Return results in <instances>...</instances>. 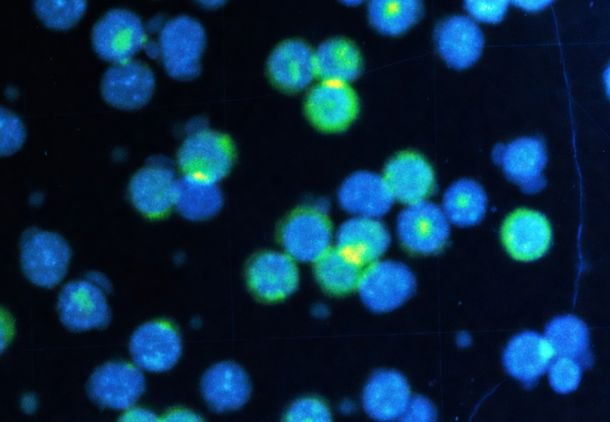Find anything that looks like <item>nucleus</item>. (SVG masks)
<instances>
[{
  "label": "nucleus",
  "mask_w": 610,
  "mask_h": 422,
  "mask_svg": "<svg viewBox=\"0 0 610 422\" xmlns=\"http://www.w3.org/2000/svg\"><path fill=\"white\" fill-rule=\"evenodd\" d=\"M20 246L22 269L32 283L52 288L64 278L71 251L60 235L31 228L23 234Z\"/></svg>",
  "instance_id": "obj_1"
},
{
  "label": "nucleus",
  "mask_w": 610,
  "mask_h": 422,
  "mask_svg": "<svg viewBox=\"0 0 610 422\" xmlns=\"http://www.w3.org/2000/svg\"><path fill=\"white\" fill-rule=\"evenodd\" d=\"M206 37L197 20L181 15L169 20L160 36V49L167 73L176 79H192L200 72Z\"/></svg>",
  "instance_id": "obj_2"
},
{
  "label": "nucleus",
  "mask_w": 610,
  "mask_h": 422,
  "mask_svg": "<svg viewBox=\"0 0 610 422\" xmlns=\"http://www.w3.org/2000/svg\"><path fill=\"white\" fill-rule=\"evenodd\" d=\"M233 159L234 147L230 138L212 130L190 135L178 152V164L184 175L209 183L225 177Z\"/></svg>",
  "instance_id": "obj_3"
},
{
  "label": "nucleus",
  "mask_w": 610,
  "mask_h": 422,
  "mask_svg": "<svg viewBox=\"0 0 610 422\" xmlns=\"http://www.w3.org/2000/svg\"><path fill=\"white\" fill-rule=\"evenodd\" d=\"M416 288L413 273L403 264L381 261L371 265L358 283L362 301L375 312H388L401 306Z\"/></svg>",
  "instance_id": "obj_4"
},
{
  "label": "nucleus",
  "mask_w": 610,
  "mask_h": 422,
  "mask_svg": "<svg viewBox=\"0 0 610 422\" xmlns=\"http://www.w3.org/2000/svg\"><path fill=\"white\" fill-rule=\"evenodd\" d=\"M145 32L140 18L131 11L114 9L96 23L92 42L97 54L117 63L129 61L143 46Z\"/></svg>",
  "instance_id": "obj_5"
},
{
  "label": "nucleus",
  "mask_w": 610,
  "mask_h": 422,
  "mask_svg": "<svg viewBox=\"0 0 610 422\" xmlns=\"http://www.w3.org/2000/svg\"><path fill=\"white\" fill-rule=\"evenodd\" d=\"M449 225L441 209L428 201H418L398 218V234L409 250L430 254L441 250L449 238Z\"/></svg>",
  "instance_id": "obj_6"
},
{
  "label": "nucleus",
  "mask_w": 610,
  "mask_h": 422,
  "mask_svg": "<svg viewBox=\"0 0 610 422\" xmlns=\"http://www.w3.org/2000/svg\"><path fill=\"white\" fill-rule=\"evenodd\" d=\"M505 175L518 184L523 192L534 194L541 191L546 181L543 169L547 155L542 140L535 137H522L507 145H498L493 151Z\"/></svg>",
  "instance_id": "obj_7"
},
{
  "label": "nucleus",
  "mask_w": 610,
  "mask_h": 422,
  "mask_svg": "<svg viewBox=\"0 0 610 422\" xmlns=\"http://www.w3.org/2000/svg\"><path fill=\"white\" fill-rule=\"evenodd\" d=\"M89 396L99 405L117 410L131 407L145 390V378L125 362H109L91 375Z\"/></svg>",
  "instance_id": "obj_8"
},
{
  "label": "nucleus",
  "mask_w": 610,
  "mask_h": 422,
  "mask_svg": "<svg viewBox=\"0 0 610 422\" xmlns=\"http://www.w3.org/2000/svg\"><path fill=\"white\" fill-rule=\"evenodd\" d=\"M358 106V98L351 87L343 82L326 81L309 93L306 113L317 128L337 132L355 120Z\"/></svg>",
  "instance_id": "obj_9"
},
{
  "label": "nucleus",
  "mask_w": 610,
  "mask_h": 422,
  "mask_svg": "<svg viewBox=\"0 0 610 422\" xmlns=\"http://www.w3.org/2000/svg\"><path fill=\"white\" fill-rule=\"evenodd\" d=\"M62 323L73 331L102 328L110 321V309L99 287L86 280L65 285L59 295Z\"/></svg>",
  "instance_id": "obj_10"
},
{
  "label": "nucleus",
  "mask_w": 610,
  "mask_h": 422,
  "mask_svg": "<svg viewBox=\"0 0 610 422\" xmlns=\"http://www.w3.org/2000/svg\"><path fill=\"white\" fill-rule=\"evenodd\" d=\"M155 87L154 74L145 64L129 60L111 66L101 83L103 98L112 106L125 110L143 107Z\"/></svg>",
  "instance_id": "obj_11"
},
{
  "label": "nucleus",
  "mask_w": 610,
  "mask_h": 422,
  "mask_svg": "<svg viewBox=\"0 0 610 422\" xmlns=\"http://www.w3.org/2000/svg\"><path fill=\"white\" fill-rule=\"evenodd\" d=\"M182 342L178 332L168 323L151 321L141 325L130 340L134 362L151 372L171 369L179 360Z\"/></svg>",
  "instance_id": "obj_12"
},
{
  "label": "nucleus",
  "mask_w": 610,
  "mask_h": 422,
  "mask_svg": "<svg viewBox=\"0 0 610 422\" xmlns=\"http://www.w3.org/2000/svg\"><path fill=\"white\" fill-rule=\"evenodd\" d=\"M502 241L509 254L520 261L542 257L551 243V228L546 217L534 210L512 213L501 230Z\"/></svg>",
  "instance_id": "obj_13"
},
{
  "label": "nucleus",
  "mask_w": 610,
  "mask_h": 422,
  "mask_svg": "<svg viewBox=\"0 0 610 422\" xmlns=\"http://www.w3.org/2000/svg\"><path fill=\"white\" fill-rule=\"evenodd\" d=\"M331 227L327 217L315 210L300 211L282 229L288 253L300 261H317L329 247Z\"/></svg>",
  "instance_id": "obj_14"
},
{
  "label": "nucleus",
  "mask_w": 610,
  "mask_h": 422,
  "mask_svg": "<svg viewBox=\"0 0 610 422\" xmlns=\"http://www.w3.org/2000/svg\"><path fill=\"white\" fill-rule=\"evenodd\" d=\"M177 180L174 171L158 163L140 169L131 179L130 198L144 215L160 217L175 203Z\"/></svg>",
  "instance_id": "obj_15"
},
{
  "label": "nucleus",
  "mask_w": 610,
  "mask_h": 422,
  "mask_svg": "<svg viewBox=\"0 0 610 422\" xmlns=\"http://www.w3.org/2000/svg\"><path fill=\"white\" fill-rule=\"evenodd\" d=\"M435 39L442 57L456 69L473 65L484 45L481 30L465 16H452L441 22L436 29Z\"/></svg>",
  "instance_id": "obj_16"
},
{
  "label": "nucleus",
  "mask_w": 610,
  "mask_h": 422,
  "mask_svg": "<svg viewBox=\"0 0 610 422\" xmlns=\"http://www.w3.org/2000/svg\"><path fill=\"white\" fill-rule=\"evenodd\" d=\"M385 226L370 217H356L343 223L337 234V249L357 265L378 259L388 248Z\"/></svg>",
  "instance_id": "obj_17"
},
{
  "label": "nucleus",
  "mask_w": 610,
  "mask_h": 422,
  "mask_svg": "<svg viewBox=\"0 0 610 422\" xmlns=\"http://www.w3.org/2000/svg\"><path fill=\"white\" fill-rule=\"evenodd\" d=\"M248 282L257 296L276 301L294 292L298 285V271L294 262L286 255L266 252L251 262Z\"/></svg>",
  "instance_id": "obj_18"
},
{
  "label": "nucleus",
  "mask_w": 610,
  "mask_h": 422,
  "mask_svg": "<svg viewBox=\"0 0 610 422\" xmlns=\"http://www.w3.org/2000/svg\"><path fill=\"white\" fill-rule=\"evenodd\" d=\"M552 358V351L545 338L535 332L525 331L509 341L503 363L511 376L525 386L532 387L547 370Z\"/></svg>",
  "instance_id": "obj_19"
},
{
  "label": "nucleus",
  "mask_w": 610,
  "mask_h": 422,
  "mask_svg": "<svg viewBox=\"0 0 610 422\" xmlns=\"http://www.w3.org/2000/svg\"><path fill=\"white\" fill-rule=\"evenodd\" d=\"M393 195L381 176L359 171L341 185L338 199L344 209L363 217L384 215L393 204Z\"/></svg>",
  "instance_id": "obj_20"
},
{
  "label": "nucleus",
  "mask_w": 610,
  "mask_h": 422,
  "mask_svg": "<svg viewBox=\"0 0 610 422\" xmlns=\"http://www.w3.org/2000/svg\"><path fill=\"white\" fill-rule=\"evenodd\" d=\"M410 401L406 378L393 370L374 373L363 392V406L369 416L380 421L401 417Z\"/></svg>",
  "instance_id": "obj_21"
},
{
  "label": "nucleus",
  "mask_w": 610,
  "mask_h": 422,
  "mask_svg": "<svg viewBox=\"0 0 610 422\" xmlns=\"http://www.w3.org/2000/svg\"><path fill=\"white\" fill-rule=\"evenodd\" d=\"M384 179L393 197L412 204L423 200L431 192L434 174L423 157L404 152L387 163Z\"/></svg>",
  "instance_id": "obj_22"
},
{
  "label": "nucleus",
  "mask_w": 610,
  "mask_h": 422,
  "mask_svg": "<svg viewBox=\"0 0 610 422\" xmlns=\"http://www.w3.org/2000/svg\"><path fill=\"white\" fill-rule=\"evenodd\" d=\"M202 394L211 408L222 412L240 408L250 396V381L245 371L232 362H220L203 375Z\"/></svg>",
  "instance_id": "obj_23"
},
{
  "label": "nucleus",
  "mask_w": 610,
  "mask_h": 422,
  "mask_svg": "<svg viewBox=\"0 0 610 422\" xmlns=\"http://www.w3.org/2000/svg\"><path fill=\"white\" fill-rule=\"evenodd\" d=\"M268 70L279 87L300 90L312 81L316 73L314 54L302 41H285L270 56Z\"/></svg>",
  "instance_id": "obj_24"
},
{
  "label": "nucleus",
  "mask_w": 610,
  "mask_h": 422,
  "mask_svg": "<svg viewBox=\"0 0 610 422\" xmlns=\"http://www.w3.org/2000/svg\"><path fill=\"white\" fill-rule=\"evenodd\" d=\"M314 63L321 78L343 83L356 79L362 67L358 49L343 38H333L320 45L314 54Z\"/></svg>",
  "instance_id": "obj_25"
},
{
  "label": "nucleus",
  "mask_w": 610,
  "mask_h": 422,
  "mask_svg": "<svg viewBox=\"0 0 610 422\" xmlns=\"http://www.w3.org/2000/svg\"><path fill=\"white\" fill-rule=\"evenodd\" d=\"M554 357H568L579 363H588L589 331L586 324L572 315L551 320L544 332Z\"/></svg>",
  "instance_id": "obj_26"
},
{
  "label": "nucleus",
  "mask_w": 610,
  "mask_h": 422,
  "mask_svg": "<svg viewBox=\"0 0 610 422\" xmlns=\"http://www.w3.org/2000/svg\"><path fill=\"white\" fill-rule=\"evenodd\" d=\"M223 198L215 183L189 176L177 180L175 205L180 214L189 220H205L220 210Z\"/></svg>",
  "instance_id": "obj_27"
},
{
  "label": "nucleus",
  "mask_w": 610,
  "mask_h": 422,
  "mask_svg": "<svg viewBox=\"0 0 610 422\" xmlns=\"http://www.w3.org/2000/svg\"><path fill=\"white\" fill-rule=\"evenodd\" d=\"M487 197L483 188L475 181L461 179L445 192L443 209L447 218L459 226L478 224L486 212Z\"/></svg>",
  "instance_id": "obj_28"
},
{
  "label": "nucleus",
  "mask_w": 610,
  "mask_h": 422,
  "mask_svg": "<svg viewBox=\"0 0 610 422\" xmlns=\"http://www.w3.org/2000/svg\"><path fill=\"white\" fill-rule=\"evenodd\" d=\"M422 3L415 0L370 2L368 16L371 24L380 32L398 35L411 27L422 14Z\"/></svg>",
  "instance_id": "obj_29"
},
{
  "label": "nucleus",
  "mask_w": 610,
  "mask_h": 422,
  "mask_svg": "<svg viewBox=\"0 0 610 422\" xmlns=\"http://www.w3.org/2000/svg\"><path fill=\"white\" fill-rule=\"evenodd\" d=\"M315 274L329 292L344 294L358 286L360 266L346 258L338 249L327 250L318 260Z\"/></svg>",
  "instance_id": "obj_30"
},
{
  "label": "nucleus",
  "mask_w": 610,
  "mask_h": 422,
  "mask_svg": "<svg viewBox=\"0 0 610 422\" xmlns=\"http://www.w3.org/2000/svg\"><path fill=\"white\" fill-rule=\"evenodd\" d=\"M85 1H35L34 9L41 21L53 29H69L86 10Z\"/></svg>",
  "instance_id": "obj_31"
},
{
  "label": "nucleus",
  "mask_w": 610,
  "mask_h": 422,
  "mask_svg": "<svg viewBox=\"0 0 610 422\" xmlns=\"http://www.w3.org/2000/svg\"><path fill=\"white\" fill-rule=\"evenodd\" d=\"M549 382L558 393L574 391L582 377V366L578 361L568 357H555L549 366Z\"/></svg>",
  "instance_id": "obj_32"
},
{
  "label": "nucleus",
  "mask_w": 610,
  "mask_h": 422,
  "mask_svg": "<svg viewBox=\"0 0 610 422\" xmlns=\"http://www.w3.org/2000/svg\"><path fill=\"white\" fill-rule=\"evenodd\" d=\"M24 129L20 120L6 109L1 110V153L8 155L19 149L24 141Z\"/></svg>",
  "instance_id": "obj_33"
},
{
  "label": "nucleus",
  "mask_w": 610,
  "mask_h": 422,
  "mask_svg": "<svg viewBox=\"0 0 610 422\" xmlns=\"http://www.w3.org/2000/svg\"><path fill=\"white\" fill-rule=\"evenodd\" d=\"M329 409L317 399L305 398L295 402L288 410V421H329Z\"/></svg>",
  "instance_id": "obj_34"
},
{
  "label": "nucleus",
  "mask_w": 610,
  "mask_h": 422,
  "mask_svg": "<svg viewBox=\"0 0 610 422\" xmlns=\"http://www.w3.org/2000/svg\"><path fill=\"white\" fill-rule=\"evenodd\" d=\"M508 1H465L468 12L482 22L498 23L505 15Z\"/></svg>",
  "instance_id": "obj_35"
},
{
  "label": "nucleus",
  "mask_w": 610,
  "mask_h": 422,
  "mask_svg": "<svg viewBox=\"0 0 610 422\" xmlns=\"http://www.w3.org/2000/svg\"><path fill=\"white\" fill-rule=\"evenodd\" d=\"M403 420H432L433 411L430 404L422 397H414L409 401L406 410L401 416Z\"/></svg>",
  "instance_id": "obj_36"
},
{
  "label": "nucleus",
  "mask_w": 610,
  "mask_h": 422,
  "mask_svg": "<svg viewBox=\"0 0 610 422\" xmlns=\"http://www.w3.org/2000/svg\"><path fill=\"white\" fill-rule=\"evenodd\" d=\"M125 421H156L157 417L147 410L135 409L122 416Z\"/></svg>",
  "instance_id": "obj_37"
},
{
  "label": "nucleus",
  "mask_w": 610,
  "mask_h": 422,
  "mask_svg": "<svg viewBox=\"0 0 610 422\" xmlns=\"http://www.w3.org/2000/svg\"><path fill=\"white\" fill-rule=\"evenodd\" d=\"M551 1H513V4L527 11H537L548 6Z\"/></svg>",
  "instance_id": "obj_38"
},
{
  "label": "nucleus",
  "mask_w": 610,
  "mask_h": 422,
  "mask_svg": "<svg viewBox=\"0 0 610 422\" xmlns=\"http://www.w3.org/2000/svg\"><path fill=\"white\" fill-rule=\"evenodd\" d=\"M166 420L170 421H184V420H200L199 417L189 411H177L173 412L166 417Z\"/></svg>",
  "instance_id": "obj_39"
}]
</instances>
